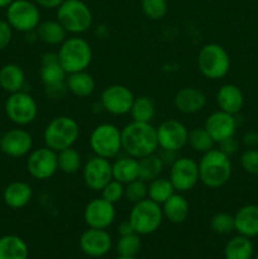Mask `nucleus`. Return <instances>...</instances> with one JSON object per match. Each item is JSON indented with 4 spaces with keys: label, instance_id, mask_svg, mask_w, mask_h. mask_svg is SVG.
Returning <instances> with one entry per match:
<instances>
[{
    "label": "nucleus",
    "instance_id": "1",
    "mask_svg": "<svg viewBox=\"0 0 258 259\" xmlns=\"http://www.w3.org/2000/svg\"><path fill=\"white\" fill-rule=\"evenodd\" d=\"M121 149L137 159L156 153L158 151L156 126L132 120L121 129Z\"/></svg>",
    "mask_w": 258,
    "mask_h": 259
},
{
    "label": "nucleus",
    "instance_id": "2",
    "mask_svg": "<svg viewBox=\"0 0 258 259\" xmlns=\"http://www.w3.org/2000/svg\"><path fill=\"white\" fill-rule=\"evenodd\" d=\"M200 182L209 189H220L229 182L233 174L230 157L219 148H212L204 153L197 162Z\"/></svg>",
    "mask_w": 258,
    "mask_h": 259
},
{
    "label": "nucleus",
    "instance_id": "3",
    "mask_svg": "<svg viewBox=\"0 0 258 259\" xmlns=\"http://www.w3.org/2000/svg\"><path fill=\"white\" fill-rule=\"evenodd\" d=\"M57 56L58 62L67 75L78 71H86L94 58L90 43L78 35L66 38L60 45Z\"/></svg>",
    "mask_w": 258,
    "mask_h": 259
},
{
    "label": "nucleus",
    "instance_id": "4",
    "mask_svg": "<svg viewBox=\"0 0 258 259\" xmlns=\"http://www.w3.org/2000/svg\"><path fill=\"white\" fill-rule=\"evenodd\" d=\"M80 138V125L72 116L60 115L53 118L43 131L45 146L60 152L75 146Z\"/></svg>",
    "mask_w": 258,
    "mask_h": 259
},
{
    "label": "nucleus",
    "instance_id": "5",
    "mask_svg": "<svg viewBox=\"0 0 258 259\" xmlns=\"http://www.w3.org/2000/svg\"><path fill=\"white\" fill-rule=\"evenodd\" d=\"M197 68L207 80L217 81L229 73L232 61L228 51L219 43H207L197 53Z\"/></svg>",
    "mask_w": 258,
    "mask_h": 259
},
{
    "label": "nucleus",
    "instance_id": "6",
    "mask_svg": "<svg viewBox=\"0 0 258 259\" xmlns=\"http://www.w3.org/2000/svg\"><path fill=\"white\" fill-rule=\"evenodd\" d=\"M57 20L68 34L80 35L90 29L94 17L82 0H65L57 8Z\"/></svg>",
    "mask_w": 258,
    "mask_h": 259
},
{
    "label": "nucleus",
    "instance_id": "7",
    "mask_svg": "<svg viewBox=\"0 0 258 259\" xmlns=\"http://www.w3.org/2000/svg\"><path fill=\"white\" fill-rule=\"evenodd\" d=\"M128 220L134 233L142 237L156 233L163 223L164 218L161 205L147 197L137 204H133L129 211Z\"/></svg>",
    "mask_w": 258,
    "mask_h": 259
},
{
    "label": "nucleus",
    "instance_id": "8",
    "mask_svg": "<svg viewBox=\"0 0 258 259\" xmlns=\"http://www.w3.org/2000/svg\"><path fill=\"white\" fill-rule=\"evenodd\" d=\"M89 146L94 156L113 159L121 149V129L113 123H101L91 131Z\"/></svg>",
    "mask_w": 258,
    "mask_h": 259
},
{
    "label": "nucleus",
    "instance_id": "9",
    "mask_svg": "<svg viewBox=\"0 0 258 259\" xmlns=\"http://www.w3.org/2000/svg\"><path fill=\"white\" fill-rule=\"evenodd\" d=\"M4 109L8 119L17 126L32 124L37 119L38 110H39L35 99L23 90L9 94Z\"/></svg>",
    "mask_w": 258,
    "mask_h": 259
},
{
    "label": "nucleus",
    "instance_id": "10",
    "mask_svg": "<svg viewBox=\"0 0 258 259\" xmlns=\"http://www.w3.org/2000/svg\"><path fill=\"white\" fill-rule=\"evenodd\" d=\"M5 15L10 27L20 33L34 32L40 23L39 7L33 0H14Z\"/></svg>",
    "mask_w": 258,
    "mask_h": 259
},
{
    "label": "nucleus",
    "instance_id": "11",
    "mask_svg": "<svg viewBox=\"0 0 258 259\" xmlns=\"http://www.w3.org/2000/svg\"><path fill=\"white\" fill-rule=\"evenodd\" d=\"M25 167L30 177L34 180L38 181L50 180L58 171L57 152L46 146L32 149V152L27 156Z\"/></svg>",
    "mask_w": 258,
    "mask_h": 259
},
{
    "label": "nucleus",
    "instance_id": "12",
    "mask_svg": "<svg viewBox=\"0 0 258 259\" xmlns=\"http://www.w3.org/2000/svg\"><path fill=\"white\" fill-rule=\"evenodd\" d=\"M169 181L177 192H189L200 182L199 164L190 157H177L169 166Z\"/></svg>",
    "mask_w": 258,
    "mask_h": 259
},
{
    "label": "nucleus",
    "instance_id": "13",
    "mask_svg": "<svg viewBox=\"0 0 258 259\" xmlns=\"http://www.w3.org/2000/svg\"><path fill=\"white\" fill-rule=\"evenodd\" d=\"M134 94L125 85L114 83L103 90L100 95L101 109L114 116H123L131 113Z\"/></svg>",
    "mask_w": 258,
    "mask_h": 259
},
{
    "label": "nucleus",
    "instance_id": "14",
    "mask_svg": "<svg viewBox=\"0 0 258 259\" xmlns=\"http://www.w3.org/2000/svg\"><path fill=\"white\" fill-rule=\"evenodd\" d=\"M158 149L169 152H179L187 146L189 129L182 121L176 119H167L156 128Z\"/></svg>",
    "mask_w": 258,
    "mask_h": 259
},
{
    "label": "nucleus",
    "instance_id": "15",
    "mask_svg": "<svg viewBox=\"0 0 258 259\" xmlns=\"http://www.w3.org/2000/svg\"><path fill=\"white\" fill-rule=\"evenodd\" d=\"M82 180L89 190L100 192L113 180L110 159L99 156L90 157L82 166Z\"/></svg>",
    "mask_w": 258,
    "mask_h": 259
},
{
    "label": "nucleus",
    "instance_id": "16",
    "mask_svg": "<svg viewBox=\"0 0 258 259\" xmlns=\"http://www.w3.org/2000/svg\"><path fill=\"white\" fill-rule=\"evenodd\" d=\"M82 215L83 222L88 225V228L108 229L115 222V205L106 201L101 196L95 197L85 205Z\"/></svg>",
    "mask_w": 258,
    "mask_h": 259
},
{
    "label": "nucleus",
    "instance_id": "17",
    "mask_svg": "<svg viewBox=\"0 0 258 259\" xmlns=\"http://www.w3.org/2000/svg\"><path fill=\"white\" fill-rule=\"evenodd\" d=\"M33 149V137L23 126H15L3 133L0 151L10 158H22Z\"/></svg>",
    "mask_w": 258,
    "mask_h": 259
},
{
    "label": "nucleus",
    "instance_id": "18",
    "mask_svg": "<svg viewBox=\"0 0 258 259\" xmlns=\"http://www.w3.org/2000/svg\"><path fill=\"white\" fill-rule=\"evenodd\" d=\"M81 252L91 258H101L113 248V238L106 229L88 228L78 238Z\"/></svg>",
    "mask_w": 258,
    "mask_h": 259
},
{
    "label": "nucleus",
    "instance_id": "19",
    "mask_svg": "<svg viewBox=\"0 0 258 259\" xmlns=\"http://www.w3.org/2000/svg\"><path fill=\"white\" fill-rule=\"evenodd\" d=\"M204 128L217 144L222 143L228 138L235 137L238 128V121L235 115L228 114L225 111L218 110L210 114L204 123Z\"/></svg>",
    "mask_w": 258,
    "mask_h": 259
},
{
    "label": "nucleus",
    "instance_id": "20",
    "mask_svg": "<svg viewBox=\"0 0 258 259\" xmlns=\"http://www.w3.org/2000/svg\"><path fill=\"white\" fill-rule=\"evenodd\" d=\"M206 101L204 91L194 86H187L177 91L174 98V105L179 113L192 115L201 111L206 105Z\"/></svg>",
    "mask_w": 258,
    "mask_h": 259
},
{
    "label": "nucleus",
    "instance_id": "21",
    "mask_svg": "<svg viewBox=\"0 0 258 259\" xmlns=\"http://www.w3.org/2000/svg\"><path fill=\"white\" fill-rule=\"evenodd\" d=\"M215 99H217L219 110L232 114V115L239 114L244 106L243 91L240 90L239 86L234 85V83H224L223 86H220Z\"/></svg>",
    "mask_w": 258,
    "mask_h": 259
},
{
    "label": "nucleus",
    "instance_id": "22",
    "mask_svg": "<svg viewBox=\"0 0 258 259\" xmlns=\"http://www.w3.org/2000/svg\"><path fill=\"white\" fill-rule=\"evenodd\" d=\"M234 232L247 238L258 237V205L248 204L234 214Z\"/></svg>",
    "mask_w": 258,
    "mask_h": 259
},
{
    "label": "nucleus",
    "instance_id": "23",
    "mask_svg": "<svg viewBox=\"0 0 258 259\" xmlns=\"http://www.w3.org/2000/svg\"><path fill=\"white\" fill-rule=\"evenodd\" d=\"M33 199V189L28 182L13 181L3 191V200L10 209L19 210L27 206Z\"/></svg>",
    "mask_w": 258,
    "mask_h": 259
},
{
    "label": "nucleus",
    "instance_id": "24",
    "mask_svg": "<svg viewBox=\"0 0 258 259\" xmlns=\"http://www.w3.org/2000/svg\"><path fill=\"white\" fill-rule=\"evenodd\" d=\"M163 218L172 224H181L189 218L190 204L181 192H175L161 205Z\"/></svg>",
    "mask_w": 258,
    "mask_h": 259
},
{
    "label": "nucleus",
    "instance_id": "25",
    "mask_svg": "<svg viewBox=\"0 0 258 259\" xmlns=\"http://www.w3.org/2000/svg\"><path fill=\"white\" fill-rule=\"evenodd\" d=\"M25 85V73L17 63H7L0 67V88L8 94L22 91Z\"/></svg>",
    "mask_w": 258,
    "mask_h": 259
},
{
    "label": "nucleus",
    "instance_id": "26",
    "mask_svg": "<svg viewBox=\"0 0 258 259\" xmlns=\"http://www.w3.org/2000/svg\"><path fill=\"white\" fill-rule=\"evenodd\" d=\"M66 85L68 93L77 98H89L93 95L96 89L95 78L88 71L68 73L66 77Z\"/></svg>",
    "mask_w": 258,
    "mask_h": 259
},
{
    "label": "nucleus",
    "instance_id": "27",
    "mask_svg": "<svg viewBox=\"0 0 258 259\" xmlns=\"http://www.w3.org/2000/svg\"><path fill=\"white\" fill-rule=\"evenodd\" d=\"M111 167H113V180H116L123 185L139 179V161L128 154L116 157L115 161L111 163Z\"/></svg>",
    "mask_w": 258,
    "mask_h": 259
},
{
    "label": "nucleus",
    "instance_id": "28",
    "mask_svg": "<svg viewBox=\"0 0 258 259\" xmlns=\"http://www.w3.org/2000/svg\"><path fill=\"white\" fill-rule=\"evenodd\" d=\"M29 248L24 239L14 234L0 237V259H28Z\"/></svg>",
    "mask_w": 258,
    "mask_h": 259
},
{
    "label": "nucleus",
    "instance_id": "29",
    "mask_svg": "<svg viewBox=\"0 0 258 259\" xmlns=\"http://www.w3.org/2000/svg\"><path fill=\"white\" fill-rule=\"evenodd\" d=\"M35 33L38 35V39L48 46H60L68 34L58 20L40 22L35 29Z\"/></svg>",
    "mask_w": 258,
    "mask_h": 259
},
{
    "label": "nucleus",
    "instance_id": "30",
    "mask_svg": "<svg viewBox=\"0 0 258 259\" xmlns=\"http://www.w3.org/2000/svg\"><path fill=\"white\" fill-rule=\"evenodd\" d=\"M254 248L250 238L244 235H235L227 242L224 247L225 259H252Z\"/></svg>",
    "mask_w": 258,
    "mask_h": 259
},
{
    "label": "nucleus",
    "instance_id": "31",
    "mask_svg": "<svg viewBox=\"0 0 258 259\" xmlns=\"http://www.w3.org/2000/svg\"><path fill=\"white\" fill-rule=\"evenodd\" d=\"M58 171L65 175H75L82 169V156L73 147L57 152Z\"/></svg>",
    "mask_w": 258,
    "mask_h": 259
},
{
    "label": "nucleus",
    "instance_id": "32",
    "mask_svg": "<svg viewBox=\"0 0 258 259\" xmlns=\"http://www.w3.org/2000/svg\"><path fill=\"white\" fill-rule=\"evenodd\" d=\"M139 161V179L143 181L149 182L152 180H156L161 177L164 171V163L159 154H149L138 159Z\"/></svg>",
    "mask_w": 258,
    "mask_h": 259
},
{
    "label": "nucleus",
    "instance_id": "33",
    "mask_svg": "<svg viewBox=\"0 0 258 259\" xmlns=\"http://www.w3.org/2000/svg\"><path fill=\"white\" fill-rule=\"evenodd\" d=\"M129 114L134 121L151 123L152 119L156 115V105L149 96H138V98H134L133 105H132Z\"/></svg>",
    "mask_w": 258,
    "mask_h": 259
},
{
    "label": "nucleus",
    "instance_id": "34",
    "mask_svg": "<svg viewBox=\"0 0 258 259\" xmlns=\"http://www.w3.org/2000/svg\"><path fill=\"white\" fill-rule=\"evenodd\" d=\"M147 184H148V199L159 205L163 204L169 196L176 192L172 182L166 177H158Z\"/></svg>",
    "mask_w": 258,
    "mask_h": 259
},
{
    "label": "nucleus",
    "instance_id": "35",
    "mask_svg": "<svg viewBox=\"0 0 258 259\" xmlns=\"http://www.w3.org/2000/svg\"><path fill=\"white\" fill-rule=\"evenodd\" d=\"M187 144L194 149L197 153H206L207 151L214 148L215 142L207 133L206 129L204 126H197V128L189 131V139H187Z\"/></svg>",
    "mask_w": 258,
    "mask_h": 259
},
{
    "label": "nucleus",
    "instance_id": "36",
    "mask_svg": "<svg viewBox=\"0 0 258 259\" xmlns=\"http://www.w3.org/2000/svg\"><path fill=\"white\" fill-rule=\"evenodd\" d=\"M66 77H67V73H66V71L63 70L58 61H56V62L40 63L39 78L42 81L43 86L63 82V81H66Z\"/></svg>",
    "mask_w": 258,
    "mask_h": 259
},
{
    "label": "nucleus",
    "instance_id": "37",
    "mask_svg": "<svg viewBox=\"0 0 258 259\" xmlns=\"http://www.w3.org/2000/svg\"><path fill=\"white\" fill-rule=\"evenodd\" d=\"M141 235L132 233V234L119 237L115 244V250L119 257H136L141 250Z\"/></svg>",
    "mask_w": 258,
    "mask_h": 259
},
{
    "label": "nucleus",
    "instance_id": "38",
    "mask_svg": "<svg viewBox=\"0 0 258 259\" xmlns=\"http://www.w3.org/2000/svg\"><path fill=\"white\" fill-rule=\"evenodd\" d=\"M210 228L214 233L228 235L234 232V215L227 211H219L210 219Z\"/></svg>",
    "mask_w": 258,
    "mask_h": 259
},
{
    "label": "nucleus",
    "instance_id": "39",
    "mask_svg": "<svg viewBox=\"0 0 258 259\" xmlns=\"http://www.w3.org/2000/svg\"><path fill=\"white\" fill-rule=\"evenodd\" d=\"M124 197L132 204L142 201L148 197V184L141 179H137L124 185Z\"/></svg>",
    "mask_w": 258,
    "mask_h": 259
},
{
    "label": "nucleus",
    "instance_id": "40",
    "mask_svg": "<svg viewBox=\"0 0 258 259\" xmlns=\"http://www.w3.org/2000/svg\"><path fill=\"white\" fill-rule=\"evenodd\" d=\"M142 12L148 19L159 20L168 12L167 0H141Z\"/></svg>",
    "mask_w": 258,
    "mask_h": 259
},
{
    "label": "nucleus",
    "instance_id": "41",
    "mask_svg": "<svg viewBox=\"0 0 258 259\" xmlns=\"http://www.w3.org/2000/svg\"><path fill=\"white\" fill-rule=\"evenodd\" d=\"M240 167L248 175L258 176V148H247L240 154Z\"/></svg>",
    "mask_w": 258,
    "mask_h": 259
},
{
    "label": "nucleus",
    "instance_id": "42",
    "mask_svg": "<svg viewBox=\"0 0 258 259\" xmlns=\"http://www.w3.org/2000/svg\"><path fill=\"white\" fill-rule=\"evenodd\" d=\"M101 197L105 199L106 201L111 202V204H118L121 201L124 197V185L121 182L116 181V180H111L109 184L105 185L103 190L100 191Z\"/></svg>",
    "mask_w": 258,
    "mask_h": 259
},
{
    "label": "nucleus",
    "instance_id": "43",
    "mask_svg": "<svg viewBox=\"0 0 258 259\" xmlns=\"http://www.w3.org/2000/svg\"><path fill=\"white\" fill-rule=\"evenodd\" d=\"M68 93L67 85H66V81L58 83H53V85L45 86V94L47 98L52 99V100H60L62 99L66 94Z\"/></svg>",
    "mask_w": 258,
    "mask_h": 259
},
{
    "label": "nucleus",
    "instance_id": "44",
    "mask_svg": "<svg viewBox=\"0 0 258 259\" xmlns=\"http://www.w3.org/2000/svg\"><path fill=\"white\" fill-rule=\"evenodd\" d=\"M13 29L7 20L0 19V52L4 51L13 40Z\"/></svg>",
    "mask_w": 258,
    "mask_h": 259
},
{
    "label": "nucleus",
    "instance_id": "45",
    "mask_svg": "<svg viewBox=\"0 0 258 259\" xmlns=\"http://www.w3.org/2000/svg\"><path fill=\"white\" fill-rule=\"evenodd\" d=\"M238 148H239V143H238V141L235 139V137L225 139V141H223L222 143H219L220 151L229 157L234 156V154L238 152Z\"/></svg>",
    "mask_w": 258,
    "mask_h": 259
},
{
    "label": "nucleus",
    "instance_id": "46",
    "mask_svg": "<svg viewBox=\"0 0 258 259\" xmlns=\"http://www.w3.org/2000/svg\"><path fill=\"white\" fill-rule=\"evenodd\" d=\"M243 144L247 148H258V133L254 131H249L243 136Z\"/></svg>",
    "mask_w": 258,
    "mask_h": 259
},
{
    "label": "nucleus",
    "instance_id": "47",
    "mask_svg": "<svg viewBox=\"0 0 258 259\" xmlns=\"http://www.w3.org/2000/svg\"><path fill=\"white\" fill-rule=\"evenodd\" d=\"M35 4L43 9H57L65 0H33Z\"/></svg>",
    "mask_w": 258,
    "mask_h": 259
},
{
    "label": "nucleus",
    "instance_id": "48",
    "mask_svg": "<svg viewBox=\"0 0 258 259\" xmlns=\"http://www.w3.org/2000/svg\"><path fill=\"white\" fill-rule=\"evenodd\" d=\"M159 157L163 161L164 166H171L175 162V159L177 158V152H169V151H162L159 152Z\"/></svg>",
    "mask_w": 258,
    "mask_h": 259
},
{
    "label": "nucleus",
    "instance_id": "49",
    "mask_svg": "<svg viewBox=\"0 0 258 259\" xmlns=\"http://www.w3.org/2000/svg\"><path fill=\"white\" fill-rule=\"evenodd\" d=\"M132 233H134L133 228H132L131 223H129V220H124V222H121L120 224L118 225V234L119 237H121V235H128V234H132Z\"/></svg>",
    "mask_w": 258,
    "mask_h": 259
},
{
    "label": "nucleus",
    "instance_id": "50",
    "mask_svg": "<svg viewBox=\"0 0 258 259\" xmlns=\"http://www.w3.org/2000/svg\"><path fill=\"white\" fill-rule=\"evenodd\" d=\"M13 2H14V0H0V9H3V8H5V9H7V8L9 7Z\"/></svg>",
    "mask_w": 258,
    "mask_h": 259
},
{
    "label": "nucleus",
    "instance_id": "51",
    "mask_svg": "<svg viewBox=\"0 0 258 259\" xmlns=\"http://www.w3.org/2000/svg\"><path fill=\"white\" fill-rule=\"evenodd\" d=\"M116 259H137L136 257H118Z\"/></svg>",
    "mask_w": 258,
    "mask_h": 259
},
{
    "label": "nucleus",
    "instance_id": "52",
    "mask_svg": "<svg viewBox=\"0 0 258 259\" xmlns=\"http://www.w3.org/2000/svg\"><path fill=\"white\" fill-rule=\"evenodd\" d=\"M254 259H258V252L255 253V257H254Z\"/></svg>",
    "mask_w": 258,
    "mask_h": 259
},
{
    "label": "nucleus",
    "instance_id": "53",
    "mask_svg": "<svg viewBox=\"0 0 258 259\" xmlns=\"http://www.w3.org/2000/svg\"><path fill=\"white\" fill-rule=\"evenodd\" d=\"M2 136H3V133H2V132H0V139H2Z\"/></svg>",
    "mask_w": 258,
    "mask_h": 259
}]
</instances>
